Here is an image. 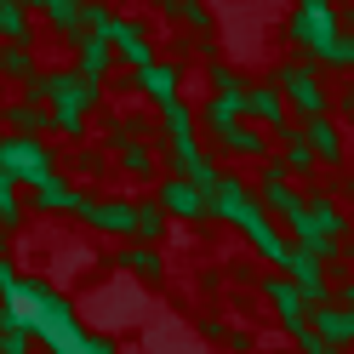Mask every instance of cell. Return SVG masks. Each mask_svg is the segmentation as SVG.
Here are the masks:
<instances>
[{"instance_id":"6da1fadb","label":"cell","mask_w":354,"mask_h":354,"mask_svg":"<svg viewBox=\"0 0 354 354\" xmlns=\"http://www.w3.org/2000/svg\"><path fill=\"white\" fill-rule=\"evenodd\" d=\"M274 92H280V103H292L303 120H320L326 115V80H320V69L308 57H286L280 69H274Z\"/></svg>"},{"instance_id":"7a4b0ae2","label":"cell","mask_w":354,"mask_h":354,"mask_svg":"<svg viewBox=\"0 0 354 354\" xmlns=\"http://www.w3.org/2000/svg\"><path fill=\"white\" fill-rule=\"evenodd\" d=\"M286 40L292 46H303V57L315 63L337 35V6H326V0H303V6H292V17H286Z\"/></svg>"},{"instance_id":"3957f363","label":"cell","mask_w":354,"mask_h":354,"mask_svg":"<svg viewBox=\"0 0 354 354\" xmlns=\"http://www.w3.org/2000/svg\"><path fill=\"white\" fill-rule=\"evenodd\" d=\"M0 171L12 177V183H46L57 171V154L46 143H24V138H0Z\"/></svg>"},{"instance_id":"277c9868","label":"cell","mask_w":354,"mask_h":354,"mask_svg":"<svg viewBox=\"0 0 354 354\" xmlns=\"http://www.w3.org/2000/svg\"><path fill=\"white\" fill-rule=\"evenodd\" d=\"M234 223L246 229V240H252V252H257V257H269L274 269H286V257H292V240H286V234L269 223V217H263V206H257V201L240 206V212H234Z\"/></svg>"},{"instance_id":"5b68a950","label":"cell","mask_w":354,"mask_h":354,"mask_svg":"<svg viewBox=\"0 0 354 354\" xmlns=\"http://www.w3.org/2000/svg\"><path fill=\"white\" fill-rule=\"evenodd\" d=\"M103 40H109V52H115V57L131 63V75L154 63V40H149V29L138 24V17H115V29H109Z\"/></svg>"},{"instance_id":"8992f818","label":"cell","mask_w":354,"mask_h":354,"mask_svg":"<svg viewBox=\"0 0 354 354\" xmlns=\"http://www.w3.org/2000/svg\"><path fill=\"white\" fill-rule=\"evenodd\" d=\"M0 120H6V131L24 138V143H46L52 138V109H40V103L6 97V103H0Z\"/></svg>"},{"instance_id":"52a82bcc","label":"cell","mask_w":354,"mask_h":354,"mask_svg":"<svg viewBox=\"0 0 354 354\" xmlns=\"http://www.w3.org/2000/svg\"><path fill=\"white\" fill-rule=\"evenodd\" d=\"M212 143L223 149V154H240V160H269V154H274L269 131H257L252 120H240V126H223V131H212Z\"/></svg>"},{"instance_id":"ba28073f","label":"cell","mask_w":354,"mask_h":354,"mask_svg":"<svg viewBox=\"0 0 354 354\" xmlns=\"http://www.w3.org/2000/svg\"><path fill=\"white\" fill-rule=\"evenodd\" d=\"M154 206L171 212V217H189V223H206V217H212L206 194H194L183 177H160V194H154Z\"/></svg>"},{"instance_id":"9c48e42d","label":"cell","mask_w":354,"mask_h":354,"mask_svg":"<svg viewBox=\"0 0 354 354\" xmlns=\"http://www.w3.org/2000/svg\"><path fill=\"white\" fill-rule=\"evenodd\" d=\"M263 297L280 308V326L292 331V337H303V331H308V308H303V297L292 292V280H286V274H263Z\"/></svg>"},{"instance_id":"30bf717a","label":"cell","mask_w":354,"mask_h":354,"mask_svg":"<svg viewBox=\"0 0 354 354\" xmlns=\"http://www.w3.org/2000/svg\"><path fill=\"white\" fill-rule=\"evenodd\" d=\"M69 46H75V75H80V80H92V86H103L109 69H115V52H109V40H97V35H75Z\"/></svg>"},{"instance_id":"8fae6325","label":"cell","mask_w":354,"mask_h":354,"mask_svg":"<svg viewBox=\"0 0 354 354\" xmlns=\"http://www.w3.org/2000/svg\"><path fill=\"white\" fill-rule=\"evenodd\" d=\"M177 86H183V69H177V63H149V69L131 75V92H149L160 109L177 103Z\"/></svg>"},{"instance_id":"7c38bea8","label":"cell","mask_w":354,"mask_h":354,"mask_svg":"<svg viewBox=\"0 0 354 354\" xmlns=\"http://www.w3.org/2000/svg\"><path fill=\"white\" fill-rule=\"evenodd\" d=\"M297 138L315 149V160H326V166H337V160H343V131H337V120H331V115L303 120V126H297Z\"/></svg>"},{"instance_id":"4fadbf2b","label":"cell","mask_w":354,"mask_h":354,"mask_svg":"<svg viewBox=\"0 0 354 354\" xmlns=\"http://www.w3.org/2000/svg\"><path fill=\"white\" fill-rule=\"evenodd\" d=\"M303 217H308V223H315V234H326V240H343V234H348V217H343V206L331 201L326 189H315V194L303 201Z\"/></svg>"},{"instance_id":"5bb4252c","label":"cell","mask_w":354,"mask_h":354,"mask_svg":"<svg viewBox=\"0 0 354 354\" xmlns=\"http://www.w3.org/2000/svg\"><path fill=\"white\" fill-rule=\"evenodd\" d=\"M29 201H35L40 212H80V189H75V177L52 171L46 183H35V189H29Z\"/></svg>"},{"instance_id":"9a60e30c","label":"cell","mask_w":354,"mask_h":354,"mask_svg":"<svg viewBox=\"0 0 354 354\" xmlns=\"http://www.w3.org/2000/svg\"><path fill=\"white\" fill-rule=\"evenodd\" d=\"M246 115H252V126H257V131H263V126H269V131H286V126H292V120H286V103H280L274 86H252V92H246Z\"/></svg>"},{"instance_id":"2e32d148","label":"cell","mask_w":354,"mask_h":354,"mask_svg":"<svg viewBox=\"0 0 354 354\" xmlns=\"http://www.w3.org/2000/svg\"><path fill=\"white\" fill-rule=\"evenodd\" d=\"M0 46H35V17L17 0H0Z\"/></svg>"},{"instance_id":"e0dca14e","label":"cell","mask_w":354,"mask_h":354,"mask_svg":"<svg viewBox=\"0 0 354 354\" xmlns=\"http://www.w3.org/2000/svg\"><path fill=\"white\" fill-rule=\"evenodd\" d=\"M35 75H40V52L35 46H0V80L29 86Z\"/></svg>"},{"instance_id":"ac0fdd59","label":"cell","mask_w":354,"mask_h":354,"mask_svg":"<svg viewBox=\"0 0 354 354\" xmlns=\"http://www.w3.org/2000/svg\"><path fill=\"white\" fill-rule=\"evenodd\" d=\"M29 17H46V24L63 35V46H69V40L80 35V6H75V0H40Z\"/></svg>"},{"instance_id":"d6986e66","label":"cell","mask_w":354,"mask_h":354,"mask_svg":"<svg viewBox=\"0 0 354 354\" xmlns=\"http://www.w3.org/2000/svg\"><path fill=\"white\" fill-rule=\"evenodd\" d=\"M160 234H166V212L154 201H131V240H138V246H154Z\"/></svg>"},{"instance_id":"ffe728a7","label":"cell","mask_w":354,"mask_h":354,"mask_svg":"<svg viewBox=\"0 0 354 354\" xmlns=\"http://www.w3.org/2000/svg\"><path fill=\"white\" fill-rule=\"evenodd\" d=\"M206 80H212V97H246V92H252V80L240 75V69H229L223 57L206 63Z\"/></svg>"},{"instance_id":"44dd1931","label":"cell","mask_w":354,"mask_h":354,"mask_svg":"<svg viewBox=\"0 0 354 354\" xmlns=\"http://www.w3.org/2000/svg\"><path fill=\"white\" fill-rule=\"evenodd\" d=\"M120 269L143 274V280H160V274H166V257L154 252V246H131V252H120Z\"/></svg>"},{"instance_id":"7402d4cb","label":"cell","mask_w":354,"mask_h":354,"mask_svg":"<svg viewBox=\"0 0 354 354\" xmlns=\"http://www.w3.org/2000/svg\"><path fill=\"white\" fill-rule=\"evenodd\" d=\"M160 120H166V143H194V115L183 109V97L166 103V109H160Z\"/></svg>"},{"instance_id":"603a6c76","label":"cell","mask_w":354,"mask_h":354,"mask_svg":"<svg viewBox=\"0 0 354 354\" xmlns=\"http://www.w3.org/2000/svg\"><path fill=\"white\" fill-rule=\"evenodd\" d=\"M240 120H246V97H212V103H206V126H212V131L240 126Z\"/></svg>"},{"instance_id":"cb8c5ba5","label":"cell","mask_w":354,"mask_h":354,"mask_svg":"<svg viewBox=\"0 0 354 354\" xmlns=\"http://www.w3.org/2000/svg\"><path fill=\"white\" fill-rule=\"evenodd\" d=\"M17 223H24V201H17V183H12L6 171H0V229L12 234Z\"/></svg>"},{"instance_id":"d4e9b609","label":"cell","mask_w":354,"mask_h":354,"mask_svg":"<svg viewBox=\"0 0 354 354\" xmlns=\"http://www.w3.org/2000/svg\"><path fill=\"white\" fill-rule=\"evenodd\" d=\"M120 166H126L131 177H154V149H149V143H126V149H120Z\"/></svg>"},{"instance_id":"484cf974","label":"cell","mask_w":354,"mask_h":354,"mask_svg":"<svg viewBox=\"0 0 354 354\" xmlns=\"http://www.w3.org/2000/svg\"><path fill=\"white\" fill-rule=\"evenodd\" d=\"M337 286H331V308H343V315H354V274H348V263H337Z\"/></svg>"},{"instance_id":"4316f807","label":"cell","mask_w":354,"mask_h":354,"mask_svg":"<svg viewBox=\"0 0 354 354\" xmlns=\"http://www.w3.org/2000/svg\"><path fill=\"white\" fill-rule=\"evenodd\" d=\"M69 166H75V177H103V154H92V149H80V154H75Z\"/></svg>"},{"instance_id":"83f0119b","label":"cell","mask_w":354,"mask_h":354,"mask_svg":"<svg viewBox=\"0 0 354 354\" xmlns=\"http://www.w3.org/2000/svg\"><path fill=\"white\" fill-rule=\"evenodd\" d=\"M297 354H343V348H331V343L315 337V331H303V337H297Z\"/></svg>"},{"instance_id":"f1b7e54d","label":"cell","mask_w":354,"mask_h":354,"mask_svg":"<svg viewBox=\"0 0 354 354\" xmlns=\"http://www.w3.org/2000/svg\"><path fill=\"white\" fill-rule=\"evenodd\" d=\"M12 292H17V269H12L6 257H0V297H12Z\"/></svg>"},{"instance_id":"f546056e","label":"cell","mask_w":354,"mask_h":354,"mask_svg":"<svg viewBox=\"0 0 354 354\" xmlns=\"http://www.w3.org/2000/svg\"><path fill=\"white\" fill-rule=\"evenodd\" d=\"M201 331H206L212 343H229V326H223V320H201Z\"/></svg>"},{"instance_id":"4dcf8cb0","label":"cell","mask_w":354,"mask_h":354,"mask_svg":"<svg viewBox=\"0 0 354 354\" xmlns=\"http://www.w3.org/2000/svg\"><path fill=\"white\" fill-rule=\"evenodd\" d=\"M343 263H354V229L343 234Z\"/></svg>"},{"instance_id":"1f68e13d","label":"cell","mask_w":354,"mask_h":354,"mask_svg":"<svg viewBox=\"0 0 354 354\" xmlns=\"http://www.w3.org/2000/svg\"><path fill=\"white\" fill-rule=\"evenodd\" d=\"M343 109H348V115H354V80L343 86Z\"/></svg>"},{"instance_id":"d6a6232c","label":"cell","mask_w":354,"mask_h":354,"mask_svg":"<svg viewBox=\"0 0 354 354\" xmlns=\"http://www.w3.org/2000/svg\"><path fill=\"white\" fill-rule=\"evenodd\" d=\"M343 326H348V348H354V315H343Z\"/></svg>"},{"instance_id":"836d02e7","label":"cell","mask_w":354,"mask_h":354,"mask_svg":"<svg viewBox=\"0 0 354 354\" xmlns=\"http://www.w3.org/2000/svg\"><path fill=\"white\" fill-rule=\"evenodd\" d=\"M0 138H6V131H0Z\"/></svg>"}]
</instances>
